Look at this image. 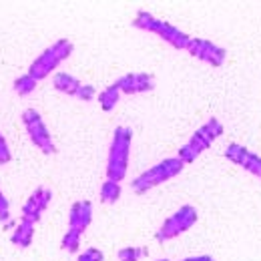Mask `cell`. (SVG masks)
<instances>
[{"instance_id": "25", "label": "cell", "mask_w": 261, "mask_h": 261, "mask_svg": "<svg viewBox=\"0 0 261 261\" xmlns=\"http://www.w3.org/2000/svg\"><path fill=\"white\" fill-rule=\"evenodd\" d=\"M183 261H215L211 255H197V257H187V259Z\"/></svg>"}, {"instance_id": "8", "label": "cell", "mask_w": 261, "mask_h": 261, "mask_svg": "<svg viewBox=\"0 0 261 261\" xmlns=\"http://www.w3.org/2000/svg\"><path fill=\"white\" fill-rule=\"evenodd\" d=\"M187 50L193 57H197L199 61L209 63L211 66H221L225 63V59H227V50L225 48H221L215 42L205 40V38H193L191 36V42H189Z\"/></svg>"}, {"instance_id": "12", "label": "cell", "mask_w": 261, "mask_h": 261, "mask_svg": "<svg viewBox=\"0 0 261 261\" xmlns=\"http://www.w3.org/2000/svg\"><path fill=\"white\" fill-rule=\"evenodd\" d=\"M34 239V223L29 221V219H20L16 225H14V231L10 235V241L16 245V247H22L27 249Z\"/></svg>"}, {"instance_id": "5", "label": "cell", "mask_w": 261, "mask_h": 261, "mask_svg": "<svg viewBox=\"0 0 261 261\" xmlns=\"http://www.w3.org/2000/svg\"><path fill=\"white\" fill-rule=\"evenodd\" d=\"M70 53H72V42L68 38H59L38 59H34V63L29 66V74L36 81L46 79L63 61H66L70 57Z\"/></svg>"}, {"instance_id": "16", "label": "cell", "mask_w": 261, "mask_h": 261, "mask_svg": "<svg viewBox=\"0 0 261 261\" xmlns=\"http://www.w3.org/2000/svg\"><path fill=\"white\" fill-rule=\"evenodd\" d=\"M36 85H38V81L33 79V76L27 72V74H22V76H18V79L14 81V93H16L18 97H27V95L34 93Z\"/></svg>"}, {"instance_id": "18", "label": "cell", "mask_w": 261, "mask_h": 261, "mask_svg": "<svg viewBox=\"0 0 261 261\" xmlns=\"http://www.w3.org/2000/svg\"><path fill=\"white\" fill-rule=\"evenodd\" d=\"M249 151L245 149V147H241V145H237V143H231L227 149H225V157H227L231 163L239 165L243 163V159H245V155H247Z\"/></svg>"}, {"instance_id": "14", "label": "cell", "mask_w": 261, "mask_h": 261, "mask_svg": "<svg viewBox=\"0 0 261 261\" xmlns=\"http://www.w3.org/2000/svg\"><path fill=\"white\" fill-rule=\"evenodd\" d=\"M119 98H121V91H119V87L113 83L111 87H107L102 93H98V105L102 107V111H113L115 107H117V102H119Z\"/></svg>"}, {"instance_id": "10", "label": "cell", "mask_w": 261, "mask_h": 261, "mask_svg": "<svg viewBox=\"0 0 261 261\" xmlns=\"http://www.w3.org/2000/svg\"><path fill=\"white\" fill-rule=\"evenodd\" d=\"M115 85L125 95H139V93L151 91L155 87V79L153 74H147V72H129V74H123L119 81H115Z\"/></svg>"}, {"instance_id": "23", "label": "cell", "mask_w": 261, "mask_h": 261, "mask_svg": "<svg viewBox=\"0 0 261 261\" xmlns=\"http://www.w3.org/2000/svg\"><path fill=\"white\" fill-rule=\"evenodd\" d=\"M10 159H12V153H10V149H8L6 139H4L2 133H0V165H8Z\"/></svg>"}, {"instance_id": "7", "label": "cell", "mask_w": 261, "mask_h": 261, "mask_svg": "<svg viewBox=\"0 0 261 261\" xmlns=\"http://www.w3.org/2000/svg\"><path fill=\"white\" fill-rule=\"evenodd\" d=\"M22 123H24V127H27V133H29L31 141H33L42 153L50 155V153L57 151L55 141H53V137H50V130L46 129V125H44V121H42V117H40L38 111L27 109V111L22 113Z\"/></svg>"}, {"instance_id": "21", "label": "cell", "mask_w": 261, "mask_h": 261, "mask_svg": "<svg viewBox=\"0 0 261 261\" xmlns=\"http://www.w3.org/2000/svg\"><path fill=\"white\" fill-rule=\"evenodd\" d=\"M0 221H2V225L12 221L10 219V203H8V199L4 197L2 191H0Z\"/></svg>"}, {"instance_id": "15", "label": "cell", "mask_w": 261, "mask_h": 261, "mask_svg": "<svg viewBox=\"0 0 261 261\" xmlns=\"http://www.w3.org/2000/svg\"><path fill=\"white\" fill-rule=\"evenodd\" d=\"M83 233H85V231H81V229L68 227L65 233V237H63L61 247H63L65 251H68V253H76L79 247H81V237H83Z\"/></svg>"}, {"instance_id": "9", "label": "cell", "mask_w": 261, "mask_h": 261, "mask_svg": "<svg viewBox=\"0 0 261 261\" xmlns=\"http://www.w3.org/2000/svg\"><path fill=\"white\" fill-rule=\"evenodd\" d=\"M53 199V191L46 189V187H38L33 195L27 199V203L22 205V219H29V221H40L42 213L46 211L48 203Z\"/></svg>"}, {"instance_id": "6", "label": "cell", "mask_w": 261, "mask_h": 261, "mask_svg": "<svg viewBox=\"0 0 261 261\" xmlns=\"http://www.w3.org/2000/svg\"><path fill=\"white\" fill-rule=\"evenodd\" d=\"M197 223V209L193 205H183L179 207L167 221H163L161 229L157 231V241H169L175 239L177 235L185 233Z\"/></svg>"}, {"instance_id": "24", "label": "cell", "mask_w": 261, "mask_h": 261, "mask_svg": "<svg viewBox=\"0 0 261 261\" xmlns=\"http://www.w3.org/2000/svg\"><path fill=\"white\" fill-rule=\"evenodd\" d=\"M95 95H97V89L93 85H81V89L76 93V98H81V100H93Z\"/></svg>"}, {"instance_id": "17", "label": "cell", "mask_w": 261, "mask_h": 261, "mask_svg": "<svg viewBox=\"0 0 261 261\" xmlns=\"http://www.w3.org/2000/svg\"><path fill=\"white\" fill-rule=\"evenodd\" d=\"M121 197V183L117 181H105L100 185V201L102 203H115Z\"/></svg>"}, {"instance_id": "1", "label": "cell", "mask_w": 261, "mask_h": 261, "mask_svg": "<svg viewBox=\"0 0 261 261\" xmlns=\"http://www.w3.org/2000/svg\"><path fill=\"white\" fill-rule=\"evenodd\" d=\"M130 139L133 133L127 127H117L113 133L111 149H109V163H107V177L109 181H123L129 167Z\"/></svg>"}, {"instance_id": "13", "label": "cell", "mask_w": 261, "mask_h": 261, "mask_svg": "<svg viewBox=\"0 0 261 261\" xmlns=\"http://www.w3.org/2000/svg\"><path fill=\"white\" fill-rule=\"evenodd\" d=\"M53 85H55V89H57L59 93L76 97V93H79V89H81L83 83H81L76 76L68 74V72H57V74L53 76Z\"/></svg>"}, {"instance_id": "3", "label": "cell", "mask_w": 261, "mask_h": 261, "mask_svg": "<svg viewBox=\"0 0 261 261\" xmlns=\"http://www.w3.org/2000/svg\"><path fill=\"white\" fill-rule=\"evenodd\" d=\"M183 167H185V163H183L179 157L163 159L161 163H157L155 167H151L149 171H145L143 175H139V177L130 183V187H133L135 193L143 195V193L155 189L157 185H161V183H165V181L177 177V175L183 171Z\"/></svg>"}, {"instance_id": "11", "label": "cell", "mask_w": 261, "mask_h": 261, "mask_svg": "<svg viewBox=\"0 0 261 261\" xmlns=\"http://www.w3.org/2000/svg\"><path fill=\"white\" fill-rule=\"evenodd\" d=\"M91 221H93V205L89 201H76L68 213V227L85 231L91 225Z\"/></svg>"}, {"instance_id": "19", "label": "cell", "mask_w": 261, "mask_h": 261, "mask_svg": "<svg viewBox=\"0 0 261 261\" xmlns=\"http://www.w3.org/2000/svg\"><path fill=\"white\" fill-rule=\"evenodd\" d=\"M147 247H123L119 251V261H139L143 255H147Z\"/></svg>"}, {"instance_id": "26", "label": "cell", "mask_w": 261, "mask_h": 261, "mask_svg": "<svg viewBox=\"0 0 261 261\" xmlns=\"http://www.w3.org/2000/svg\"><path fill=\"white\" fill-rule=\"evenodd\" d=\"M157 261H169V259H157Z\"/></svg>"}, {"instance_id": "2", "label": "cell", "mask_w": 261, "mask_h": 261, "mask_svg": "<svg viewBox=\"0 0 261 261\" xmlns=\"http://www.w3.org/2000/svg\"><path fill=\"white\" fill-rule=\"evenodd\" d=\"M133 27H137L141 31H147V33H155L157 36H161L165 42H169L173 48H185L187 50V46L191 42V36L187 33L179 31L177 27H173L167 20L155 18L147 10H139L137 12V16L133 18Z\"/></svg>"}, {"instance_id": "20", "label": "cell", "mask_w": 261, "mask_h": 261, "mask_svg": "<svg viewBox=\"0 0 261 261\" xmlns=\"http://www.w3.org/2000/svg\"><path fill=\"white\" fill-rule=\"evenodd\" d=\"M241 167L245 169V171H249V173H253L255 177H259L261 179V157L259 155H255V153H247L245 155V159H243V163Z\"/></svg>"}, {"instance_id": "4", "label": "cell", "mask_w": 261, "mask_h": 261, "mask_svg": "<svg viewBox=\"0 0 261 261\" xmlns=\"http://www.w3.org/2000/svg\"><path fill=\"white\" fill-rule=\"evenodd\" d=\"M223 135V125L215 119V117H211L203 127H199V129L193 133V137L179 149V159L183 161V163H193L197 157L205 151V149H209L211 147V143L215 141V139H219Z\"/></svg>"}, {"instance_id": "22", "label": "cell", "mask_w": 261, "mask_h": 261, "mask_svg": "<svg viewBox=\"0 0 261 261\" xmlns=\"http://www.w3.org/2000/svg\"><path fill=\"white\" fill-rule=\"evenodd\" d=\"M102 259H105L102 251H100V249H97V247H91V249L83 251V253L79 255V259H76V261H102Z\"/></svg>"}]
</instances>
